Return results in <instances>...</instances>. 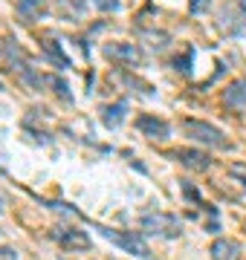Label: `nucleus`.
<instances>
[{"mask_svg":"<svg viewBox=\"0 0 246 260\" xmlns=\"http://www.w3.org/2000/svg\"><path fill=\"white\" fill-rule=\"evenodd\" d=\"M182 130H186V136L197 142V145H206V148H229L226 136H223V130L214 127L211 121H203V119H186L182 121Z\"/></svg>","mask_w":246,"mask_h":260,"instance_id":"nucleus-1","label":"nucleus"},{"mask_svg":"<svg viewBox=\"0 0 246 260\" xmlns=\"http://www.w3.org/2000/svg\"><path fill=\"white\" fill-rule=\"evenodd\" d=\"M142 229L148 234H157V237H180L182 232V223L174 217V214H165V211H157V214H145L142 217Z\"/></svg>","mask_w":246,"mask_h":260,"instance_id":"nucleus-2","label":"nucleus"},{"mask_svg":"<svg viewBox=\"0 0 246 260\" xmlns=\"http://www.w3.org/2000/svg\"><path fill=\"white\" fill-rule=\"evenodd\" d=\"M99 234L107 237V240H113L116 246H122L125 251H131V254H136V257H148V254H151L148 243H145L139 234H133V232H116V229H104V225H99Z\"/></svg>","mask_w":246,"mask_h":260,"instance_id":"nucleus-3","label":"nucleus"},{"mask_svg":"<svg viewBox=\"0 0 246 260\" xmlns=\"http://www.w3.org/2000/svg\"><path fill=\"white\" fill-rule=\"evenodd\" d=\"M104 55L116 61V64H125V67H136L142 64V49L136 44H128V41H110L104 44Z\"/></svg>","mask_w":246,"mask_h":260,"instance_id":"nucleus-4","label":"nucleus"},{"mask_svg":"<svg viewBox=\"0 0 246 260\" xmlns=\"http://www.w3.org/2000/svg\"><path fill=\"white\" fill-rule=\"evenodd\" d=\"M0 64H3V70H12V73L20 70V75L29 70L26 58H23V49H20L12 38H3V41H0Z\"/></svg>","mask_w":246,"mask_h":260,"instance_id":"nucleus-5","label":"nucleus"},{"mask_svg":"<svg viewBox=\"0 0 246 260\" xmlns=\"http://www.w3.org/2000/svg\"><path fill=\"white\" fill-rule=\"evenodd\" d=\"M136 127H139L142 136L157 139V142H165L171 136V124L165 119H157V116H139V119H136Z\"/></svg>","mask_w":246,"mask_h":260,"instance_id":"nucleus-6","label":"nucleus"},{"mask_svg":"<svg viewBox=\"0 0 246 260\" xmlns=\"http://www.w3.org/2000/svg\"><path fill=\"white\" fill-rule=\"evenodd\" d=\"M174 159H180V165H186L189 171H208L211 168V156L203 148H180L174 150Z\"/></svg>","mask_w":246,"mask_h":260,"instance_id":"nucleus-7","label":"nucleus"},{"mask_svg":"<svg viewBox=\"0 0 246 260\" xmlns=\"http://www.w3.org/2000/svg\"><path fill=\"white\" fill-rule=\"evenodd\" d=\"M52 237H55L64 249H70V251L90 249V237H87V232H81V229H70V225H64V229H55Z\"/></svg>","mask_w":246,"mask_h":260,"instance_id":"nucleus-8","label":"nucleus"},{"mask_svg":"<svg viewBox=\"0 0 246 260\" xmlns=\"http://www.w3.org/2000/svg\"><path fill=\"white\" fill-rule=\"evenodd\" d=\"M223 104L232 110H246V78H235L223 90Z\"/></svg>","mask_w":246,"mask_h":260,"instance_id":"nucleus-9","label":"nucleus"},{"mask_svg":"<svg viewBox=\"0 0 246 260\" xmlns=\"http://www.w3.org/2000/svg\"><path fill=\"white\" fill-rule=\"evenodd\" d=\"M208 251H211V260H240V243L232 237H218Z\"/></svg>","mask_w":246,"mask_h":260,"instance_id":"nucleus-10","label":"nucleus"},{"mask_svg":"<svg viewBox=\"0 0 246 260\" xmlns=\"http://www.w3.org/2000/svg\"><path fill=\"white\" fill-rule=\"evenodd\" d=\"M128 116V102H116V104H107L102 110V124L104 127H119Z\"/></svg>","mask_w":246,"mask_h":260,"instance_id":"nucleus-11","label":"nucleus"},{"mask_svg":"<svg viewBox=\"0 0 246 260\" xmlns=\"http://www.w3.org/2000/svg\"><path fill=\"white\" fill-rule=\"evenodd\" d=\"M44 9H47V0H18V15L26 23H35L44 15Z\"/></svg>","mask_w":246,"mask_h":260,"instance_id":"nucleus-12","label":"nucleus"},{"mask_svg":"<svg viewBox=\"0 0 246 260\" xmlns=\"http://www.w3.org/2000/svg\"><path fill=\"white\" fill-rule=\"evenodd\" d=\"M44 49H47L49 55L55 58V64H58V67H70V58H67L64 52H61V49H58L55 44H52V41H44Z\"/></svg>","mask_w":246,"mask_h":260,"instance_id":"nucleus-13","label":"nucleus"},{"mask_svg":"<svg viewBox=\"0 0 246 260\" xmlns=\"http://www.w3.org/2000/svg\"><path fill=\"white\" fill-rule=\"evenodd\" d=\"M229 174H232L235 179H240V182L246 185V165H243V162H232V165H229Z\"/></svg>","mask_w":246,"mask_h":260,"instance_id":"nucleus-14","label":"nucleus"},{"mask_svg":"<svg viewBox=\"0 0 246 260\" xmlns=\"http://www.w3.org/2000/svg\"><path fill=\"white\" fill-rule=\"evenodd\" d=\"M211 6V0H189V9H191V15H203V12Z\"/></svg>","mask_w":246,"mask_h":260,"instance_id":"nucleus-15","label":"nucleus"},{"mask_svg":"<svg viewBox=\"0 0 246 260\" xmlns=\"http://www.w3.org/2000/svg\"><path fill=\"white\" fill-rule=\"evenodd\" d=\"M177 70H182L186 75L191 73V49H186V55H182V61L177 58Z\"/></svg>","mask_w":246,"mask_h":260,"instance_id":"nucleus-16","label":"nucleus"},{"mask_svg":"<svg viewBox=\"0 0 246 260\" xmlns=\"http://www.w3.org/2000/svg\"><path fill=\"white\" fill-rule=\"evenodd\" d=\"M93 3H96V6H99L102 12H107V9L116 12V9H119V3H116V0H93Z\"/></svg>","mask_w":246,"mask_h":260,"instance_id":"nucleus-17","label":"nucleus"},{"mask_svg":"<svg viewBox=\"0 0 246 260\" xmlns=\"http://www.w3.org/2000/svg\"><path fill=\"white\" fill-rule=\"evenodd\" d=\"M0 260H18V251L12 246H0Z\"/></svg>","mask_w":246,"mask_h":260,"instance_id":"nucleus-18","label":"nucleus"},{"mask_svg":"<svg viewBox=\"0 0 246 260\" xmlns=\"http://www.w3.org/2000/svg\"><path fill=\"white\" fill-rule=\"evenodd\" d=\"M182 191H186V197H189V200H200V194H197V191H194V188L189 185V182L182 185Z\"/></svg>","mask_w":246,"mask_h":260,"instance_id":"nucleus-19","label":"nucleus"},{"mask_svg":"<svg viewBox=\"0 0 246 260\" xmlns=\"http://www.w3.org/2000/svg\"><path fill=\"white\" fill-rule=\"evenodd\" d=\"M237 3H240V9H243V12H246V0H237Z\"/></svg>","mask_w":246,"mask_h":260,"instance_id":"nucleus-20","label":"nucleus"},{"mask_svg":"<svg viewBox=\"0 0 246 260\" xmlns=\"http://www.w3.org/2000/svg\"><path fill=\"white\" fill-rule=\"evenodd\" d=\"M0 90H3V84H0Z\"/></svg>","mask_w":246,"mask_h":260,"instance_id":"nucleus-21","label":"nucleus"}]
</instances>
